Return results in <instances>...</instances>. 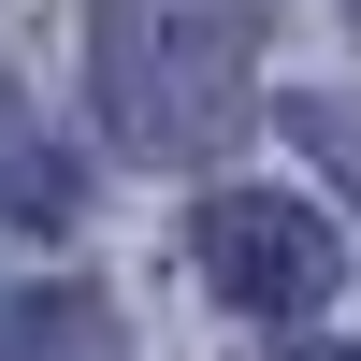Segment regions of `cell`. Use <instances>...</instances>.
Listing matches in <instances>:
<instances>
[{"label": "cell", "mask_w": 361, "mask_h": 361, "mask_svg": "<svg viewBox=\"0 0 361 361\" xmlns=\"http://www.w3.org/2000/svg\"><path fill=\"white\" fill-rule=\"evenodd\" d=\"M87 102L130 159H231L260 116V0H87Z\"/></svg>", "instance_id": "1"}, {"label": "cell", "mask_w": 361, "mask_h": 361, "mask_svg": "<svg viewBox=\"0 0 361 361\" xmlns=\"http://www.w3.org/2000/svg\"><path fill=\"white\" fill-rule=\"evenodd\" d=\"M347 29H361V0H347Z\"/></svg>", "instance_id": "7"}, {"label": "cell", "mask_w": 361, "mask_h": 361, "mask_svg": "<svg viewBox=\"0 0 361 361\" xmlns=\"http://www.w3.org/2000/svg\"><path fill=\"white\" fill-rule=\"evenodd\" d=\"M87 217V173L58 159V130L29 116V87L0 73V231H73Z\"/></svg>", "instance_id": "3"}, {"label": "cell", "mask_w": 361, "mask_h": 361, "mask_svg": "<svg viewBox=\"0 0 361 361\" xmlns=\"http://www.w3.org/2000/svg\"><path fill=\"white\" fill-rule=\"evenodd\" d=\"M275 116H289V145H304V159H318V173L361 202V102H347V87H289Z\"/></svg>", "instance_id": "5"}, {"label": "cell", "mask_w": 361, "mask_h": 361, "mask_svg": "<svg viewBox=\"0 0 361 361\" xmlns=\"http://www.w3.org/2000/svg\"><path fill=\"white\" fill-rule=\"evenodd\" d=\"M304 361H361V347H304Z\"/></svg>", "instance_id": "6"}, {"label": "cell", "mask_w": 361, "mask_h": 361, "mask_svg": "<svg viewBox=\"0 0 361 361\" xmlns=\"http://www.w3.org/2000/svg\"><path fill=\"white\" fill-rule=\"evenodd\" d=\"M188 260H202V289H217L231 318H275V333H304L347 289V231L318 217V202H289V188H217L188 217Z\"/></svg>", "instance_id": "2"}, {"label": "cell", "mask_w": 361, "mask_h": 361, "mask_svg": "<svg viewBox=\"0 0 361 361\" xmlns=\"http://www.w3.org/2000/svg\"><path fill=\"white\" fill-rule=\"evenodd\" d=\"M0 361H130V333H116L102 289L29 275V289H0Z\"/></svg>", "instance_id": "4"}]
</instances>
